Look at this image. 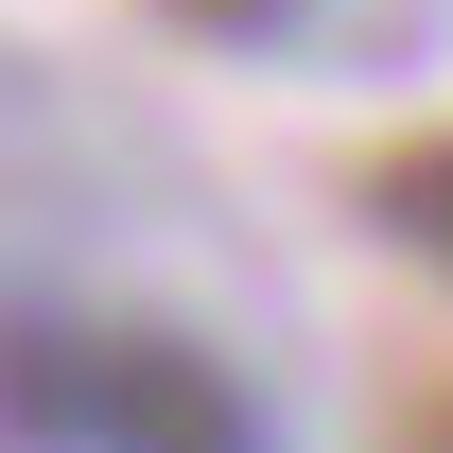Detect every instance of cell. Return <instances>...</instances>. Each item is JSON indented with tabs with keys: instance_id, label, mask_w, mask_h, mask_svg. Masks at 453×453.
<instances>
[{
	"instance_id": "obj_2",
	"label": "cell",
	"mask_w": 453,
	"mask_h": 453,
	"mask_svg": "<svg viewBox=\"0 0 453 453\" xmlns=\"http://www.w3.org/2000/svg\"><path fill=\"white\" fill-rule=\"evenodd\" d=\"M366 226H384L401 262H436V280H453V122H436V140H401V157H366Z\"/></svg>"
},
{
	"instance_id": "obj_3",
	"label": "cell",
	"mask_w": 453,
	"mask_h": 453,
	"mask_svg": "<svg viewBox=\"0 0 453 453\" xmlns=\"http://www.w3.org/2000/svg\"><path fill=\"white\" fill-rule=\"evenodd\" d=\"M140 18H157V35H192V53H280L314 0H140Z\"/></svg>"
},
{
	"instance_id": "obj_1",
	"label": "cell",
	"mask_w": 453,
	"mask_h": 453,
	"mask_svg": "<svg viewBox=\"0 0 453 453\" xmlns=\"http://www.w3.org/2000/svg\"><path fill=\"white\" fill-rule=\"evenodd\" d=\"M0 436L35 453H262V401L192 332H0Z\"/></svg>"
},
{
	"instance_id": "obj_4",
	"label": "cell",
	"mask_w": 453,
	"mask_h": 453,
	"mask_svg": "<svg viewBox=\"0 0 453 453\" xmlns=\"http://www.w3.org/2000/svg\"><path fill=\"white\" fill-rule=\"evenodd\" d=\"M436 453H453V401H436Z\"/></svg>"
}]
</instances>
